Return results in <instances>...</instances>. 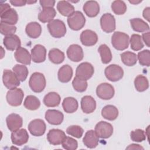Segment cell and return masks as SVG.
I'll list each match as a JSON object with an SVG mask.
<instances>
[{
    "label": "cell",
    "instance_id": "6da1fadb",
    "mask_svg": "<svg viewBox=\"0 0 150 150\" xmlns=\"http://www.w3.org/2000/svg\"><path fill=\"white\" fill-rule=\"evenodd\" d=\"M46 81L43 74L39 72L33 73L30 77L29 85L31 90L35 93H41L46 87Z\"/></svg>",
    "mask_w": 150,
    "mask_h": 150
},
{
    "label": "cell",
    "instance_id": "7a4b0ae2",
    "mask_svg": "<svg viewBox=\"0 0 150 150\" xmlns=\"http://www.w3.org/2000/svg\"><path fill=\"white\" fill-rule=\"evenodd\" d=\"M129 43V36L124 32H115L111 37L112 46L118 50H124L128 48Z\"/></svg>",
    "mask_w": 150,
    "mask_h": 150
},
{
    "label": "cell",
    "instance_id": "3957f363",
    "mask_svg": "<svg viewBox=\"0 0 150 150\" xmlns=\"http://www.w3.org/2000/svg\"><path fill=\"white\" fill-rule=\"evenodd\" d=\"M47 26L50 35L54 38H60L66 35V25L60 19H53L47 23Z\"/></svg>",
    "mask_w": 150,
    "mask_h": 150
},
{
    "label": "cell",
    "instance_id": "277c9868",
    "mask_svg": "<svg viewBox=\"0 0 150 150\" xmlns=\"http://www.w3.org/2000/svg\"><path fill=\"white\" fill-rule=\"evenodd\" d=\"M86 18L80 11H75L67 18V23L69 28L73 30H79L85 25Z\"/></svg>",
    "mask_w": 150,
    "mask_h": 150
},
{
    "label": "cell",
    "instance_id": "5b68a950",
    "mask_svg": "<svg viewBox=\"0 0 150 150\" xmlns=\"http://www.w3.org/2000/svg\"><path fill=\"white\" fill-rule=\"evenodd\" d=\"M24 93L21 88H15L8 91L6 98L8 103L13 107L19 106L23 101Z\"/></svg>",
    "mask_w": 150,
    "mask_h": 150
},
{
    "label": "cell",
    "instance_id": "8992f818",
    "mask_svg": "<svg viewBox=\"0 0 150 150\" xmlns=\"http://www.w3.org/2000/svg\"><path fill=\"white\" fill-rule=\"evenodd\" d=\"M104 74L108 80L115 82L119 81L123 77L124 70L119 65L112 64L105 69Z\"/></svg>",
    "mask_w": 150,
    "mask_h": 150
},
{
    "label": "cell",
    "instance_id": "52a82bcc",
    "mask_svg": "<svg viewBox=\"0 0 150 150\" xmlns=\"http://www.w3.org/2000/svg\"><path fill=\"white\" fill-rule=\"evenodd\" d=\"M94 73V69L91 63L83 62L76 68V76L81 80L87 81L93 76Z\"/></svg>",
    "mask_w": 150,
    "mask_h": 150
},
{
    "label": "cell",
    "instance_id": "ba28073f",
    "mask_svg": "<svg viewBox=\"0 0 150 150\" xmlns=\"http://www.w3.org/2000/svg\"><path fill=\"white\" fill-rule=\"evenodd\" d=\"M2 81L8 89L16 88L20 85V80L16 74L10 70H4L2 75Z\"/></svg>",
    "mask_w": 150,
    "mask_h": 150
},
{
    "label": "cell",
    "instance_id": "9c48e42d",
    "mask_svg": "<svg viewBox=\"0 0 150 150\" xmlns=\"http://www.w3.org/2000/svg\"><path fill=\"white\" fill-rule=\"evenodd\" d=\"M97 96L102 100H108L111 99L115 94L114 87L107 83L99 84L96 88Z\"/></svg>",
    "mask_w": 150,
    "mask_h": 150
},
{
    "label": "cell",
    "instance_id": "30bf717a",
    "mask_svg": "<svg viewBox=\"0 0 150 150\" xmlns=\"http://www.w3.org/2000/svg\"><path fill=\"white\" fill-rule=\"evenodd\" d=\"M94 131L99 138L106 139L112 135L113 127L110 123L101 121L96 125Z\"/></svg>",
    "mask_w": 150,
    "mask_h": 150
},
{
    "label": "cell",
    "instance_id": "8fae6325",
    "mask_svg": "<svg viewBox=\"0 0 150 150\" xmlns=\"http://www.w3.org/2000/svg\"><path fill=\"white\" fill-rule=\"evenodd\" d=\"M100 22L102 30L106 33L112 32L115 29V19L110 13L103 14L100 18Z\"/></svg>",
    "mask_w": 150,
    "mask_h": 150
},
{
    "label": "cell",
    "instance_id": "7c38bea8",
    "mask_svg": "<svg viewBox=\"0 0 150 150\" xmlns=\"http://www.w3.org/2000/svg\"><path fill=\"white\" fill-rule=\"evenodd\" d=\"M46 129V124L41 119H35L31 121L28 125V130L30 133L35 137L42 136Z\"/></svg>",
    "mask_w": 150,
    "mask_h": 150
},
{
    "label": "cell",
    "instance_id": "4fadbf2b",
    "mask_svg": "<svg viewBox=\"0 0 150 150\" xmlns=\"http://www.w3.org/2000/svg\"><path fill=\"white\" fill-rule=\"evenodd\" d=\"M67 56L72 62H79L83 59L84 53L81 47L77 44L71 45L67 49Z\"/></svg>",
    "mask_w": 150,
    "mask_h": 150
},
{
    "label": "cell",
    "instance_id": "5bb4252c",
    "mask_svg": "<svg viewBox=\"0 0 150 150\" xmlns=\"http://www.w3.org/2000/svg\"><path fill=\"white\" fill-rule=\"evenodd\" d=\"M11 138L13 144L17 146H21L28 141L29 134L25 129L22 128L12 132Z\"/></svg>",
    "mask_w": 150,
    "mask_h": 150
},
{
    "label": "cell",
    "instance_id": "9a60e30c",
    "mask_svg": "<svg viewBox=\"0 0 150 150\" xmlns=\"http://www.w3.org/2000/svg\"><path fill=\"white\" fill-rule=\"evenodd\" d=\"M64 131L59 129H52L47 134V139L49 144L53 145H58L62 143L66 137Z\"/></svg>",
    "mask_w": 150,
    "mask_h": 150
},
{
    "label": "cell",
    "instance_id": "2e32d148",
    "mask_svg": "<svg viewBox=\"0 0 150 150\" xmlns=\"http://www.w3.org/2000/svg\"><path fill=\"white\" fill-rule=\"evenodd\" d=\"M6 122L9 131L13 132L22 127L23 124V119L19 114L12 113L7 116L6 118Z\"/></svg>",
    "mask_w": 150,
    "mask_h": 150
},
{
    "label": "cell",
    "instance_id": "e0dca14e",
    "mask_svg": "<svg viewBox=\"0 0 150 150\" xmlns=\"http://www.w3.org/2000/svg\"><path fill=\"white\" fill-rule=\"evenodd\" d=\"M80 41L84 46H91L95 45L98 41L97 33L89 29L83 30L80 35Z\"/></svg>",
    "mask_w": 150,
    "mask_h": 150
},
{
    "label": "cell",
    "instance_id": "ac0fdd59",
    "mask_svg": "<svg viewBox=\"0 0 150 150\" xmlns=\"http://www.w3.org/2000/svg\"><path fill=\"white\" fill-rule=\"evenodd\" d=\"M46 49L42 45H36L31 49V57L33 62L36 63H42L46 60Z\"/></svg>",
    "mask_w": 150,
    "mask_h": 150
},
{
    "label": "cell",
    "instance_id": "d6986e66",
    "mask_svg": "<svg viewBox=\"0 0 150 150\" xmlns=\"http://www.w3.org/2000/svg\"><path fill=\"white\" fill-rule=\"evenodd\" d=\"M45 119L50 124L58 125L63 122L64 115L59 110H48L45 112Z\"/></svg>",
    "mask_w": 150,
    "mask_h": 150
},
{
    "label": "cell",
    "instance_id": "ffe728a7",
    "mask_svg": "<svg viewBox=\"0 0 150 150\" xmlns=\"http://www.w3.org/2000/svg\"><path fill=\"white\" fill-rule=\"evenodd\" d=\"M99 142V137L95 131L91 129L87 131L83 139V142L84 145L89 148H96Z\"/></svg>",
    "mask_w": 150,
    "mask_h": 150
},
{
    "label": "cell",
    "instance_id": "44dd1931",
    "mask_svg": "<svg viewBox=\"0 0 150 150\" xmlns=\"http://www.w3.org/2000/svg\"><path fill=\"white\" fill-rule=\"evenodd\" d=\"M14 56L16 60L25 65H29L31 62V54L28 50L22 47L17 49L14 53Z\"/></svg>",
    "mask_w": 150,
    "mask_h": 150
},
{
    "label": "cell",
    "instance_id": "7402d4cb",
    "mask_svg": "<svg viewBox=\"0 0 150 150\" xmlns=\"http://www.w3.org/2000/svg\"><path fill=\"white\" fill-rule=\"evenodd\" d=\"M81 108L86 114L92 113L96 108V101L90 96H85L81 100Z\"/></svg>",
    "mask_w": 150,
    "mask_h": 150
},
{
    "label": "cell",
    "instance_id": "603a6c76",
    "mask_svg": "<svg viewBox=\"0 0 150 150\" xmlns=\"http://www.w3.org/2000/svg\"><path fill=\"white\" fill-rule=\"evenodd\" d=\"M3 44L7 50L13 51L21 47V42L19 38L16 35L5 36Z\"/></svg>",
    "mask_w": 150,
    "mask_h": 150
},
{
    "label": "cell",
    "instance_id": "cb8c5ba5",
    "mask_svg": "<svg viewBox=\"0 0 150 150\" xmlns=\"http://www.w3.org/2000/svg\"><path fill=\"white\" fill-rule=\"evenodd\" d=\"M83 9L87 16L93 18L100 12V5L96 1H88L84 4Z\"/></svg>",
    "mask_w": 150,
    "mask_h": 150
},
{
    "label": "cell",
    "instance_id": "d4e9b609",
    "mask_svg": "<svg viewBox=\"0 0 150 150\" xmlns=\"http://www.w3.org/2000/svg\"><path fill=\"white\" fill-rule=\"evenodd\" d=\"M58 79L62 83H68L70 81L73 76L72 67L69 64H65L62 66L57 73Z\"/></svg>",
    "mask_w": 150,
    "mask_h": 150
},
{
    "label": "cell",
    "instance_id": "484cf974",
    "mask_svg": "<svg viewBox=\"0 0 150 150\" xmlns=\"http://www.w3.org/2000/svg\"><path fill=\"white\" fill-rule=\"evenodd\" d=\"M25 32L29 38L36 39L41 35L42 27L39 23L36 22H31L26 26Z\"/></svg>",
    "mask_w": 150,
    "mask_h": 150
},
{
    "label": "cell",
    "instance_id": "4316f807",
    "mask_svg": "<svg viewBox=\"0 0 150 150\" xmlns=\"http://www.w3.org/2000/svg\"><path fill=\"white\" fill-rule=\"evenodd\" d=\"M1 22L8 24L15 25L18 21L17 12L13 8H11L5 12L1 14Z\"/></svg>",
    "mask_w": 150,
    "mask_h": 150
},
{
    "label": "cell",
    "instance_id": "83f0119b",
    "mask_svg": "<svg viewBox=\"0 0 150 150\" xmlns=\"http://www.w3.org/2000/svg\"><path fill=\"white\" fill-rule=\"evenodd\" d=\"M118 110L117 108L112 105H107L101 110L102 117L109 121L116 120L118 116Z\"/></svg>",
    "mask_w": 150,
    "mask_h": 150
},
{
    "label": "cell",
    "instance_id": "f1b7e54d",
    "mask_svg": "<svg viewBox=\"0 0 150 150\" xmlns=\"http://www.w3.org/2000/svg\"><path fill=\"white\" fill-rule=\"evenodd\" d=\"M61 98L56 92H49L43 98L44 104L48 107H54L58 106L60 103Z\"/></svg>",
    "mask_w": 150,
    "mask_h": 150
},
{
    "label": "cell",
    "instance_id": "f546056e",
    "mask_svg": "<svg viewBox=\"0 0 150 150\" xmlns=\"http://www.w3.org/2000/svg\"><path fill=\"white\" fill-rule=\"evenodd\" d=\"M57 9L62 15L68 17L75 12L73 5L66 1H59L57 4Z\"/></svg>",
    "mask_w": 150,
    "mask_h": 150
},
{
    "label": "cell",
    "instance_id": "4dcf8cb0",
    "mask_svg": "<svg viewBox=\"0 0 150 150\" xmlns=\"http://www.w3.org/2000/svg\"><path fill=\"white\" fill-rule=\"evenodd\" d=\"M56 15V11L53 8H46L39 13L38 19L42 23H49Z\"/></svg>",
    "mask_w": 150,
    "mask_h": 150
},
{
    "label": "cell",
    "instance_id": "1f68e13d",
    "mask_svg": "<svg viewBox=\"0 0 150 150\" xmlns=\"http://www.w3.org/2000/svg\"><path fill=\"white\" fill-rule=\"evenodd\" d=\"M62 107L67 113H73L77 111L79 104L77 100L72 97L65 98L62 102Z\"/></svg>",
    "mask_w": 150,
    "mask_h": 150
},
{
    "label": "cell",
    "instance_id": "d6a6232c",
    "mask_svg": "<svg viewBox=\"0 0 150 150\" xmlns=\"http://www.w3.org/2000/svg\"><path fill=\"white\" fill-rule=\"evenodd\" d=\"M132 29L137 32H145L149 30V25L140 18H133L129 20Z\"/></svg>",
    "mask_w": 150,
    "mask_h": 150
},
{
    "label": "cell",
    "instance_id": "836d02e7",
    "mask_svg": "<svg viewBox=\"0 0 150 150\" xmlns=\"http://www.w3.org/2000/svg\"><path fill=\"white\" fill-rule=\"evenodd\" d=\"M50 61L54 64L62 63L65 58L64 53L57 48H53L50 49L48 54Z\"/></svg>",
    "mask_w": 150,
    "mask_h": 150
},
{
    "label": "cell",
    "instance_id": "e575fe53",
    "mask_svg": "<svg viewBox=\"0 0 150 150\" xmlns=\"http://www.w3.org/2000/svg\"><path fill=\"white\" fill-rule=\"evenodd\" d=\"M98 52L100 54L101 60L103 63L108 64L112 60V54L110 49L105 44L101 45L98 49Z\"/></svg>",
    "mask_w": 150,
    "mask_h": 150
},
{
    "label": "cell",
    "instance_id": "d590c367",
    "mask_svg": "<svg viewBox=\"0 0 150 150\" xmlns=\"http://www.w3.org/2000/svg\"><path fill=\"white\" fill-rule=\"evenodd\" d=\"M120 56L122 62L127 66H133L137 62V55L130 51L122 53Z\"/></svg>",
    "mask_w": 150,
    "mask_h": 150
},
{
    "label": "cell",
    "instance_id": "8d00e7d4",
    "mask_svg": "<svg viewBox=\"0 0 150 150\" xmlns=\"http://www.w3.org/2000/svg\"><path fill=\"white\" fill-rule=\"evenodd\" d=\"M24 107L29 110H36L40 105V100L35 96H28L23 102Z\"/></svg>",
    "mask_w": 150,
    "mask_h": 150
},
{
    "label": "cell",
    "instance_id": "74e56055",
    "mask_svg": "<svg viewBox=\"0 0 150 150\" xmlns=\"http://www.w3.org/2000/svg\"><path fill=\"white\" fill-rule=\"evenodd\" d=\"M134 86L138 91L143 92L149 87L148 80L143 75H138L134 80Z\"/></svg>",
    "mask_w": 150,
    "mask_h": 150
},
{
    "label": "cell",
    "instance_id": "f35d334b",
    "mask_svg": "<svg viewBox=\"0 0 150 150\" xmlns=\"http://www.w3.org/2000/svg\"><path fill=\"white\" fill-rule=\"evenodd\" d=\"M12 70L21 81H24L26 79L29 73L27 67L23 64H16L13 67Z\"/></svg>",
    "mask_w": 150,
    "mask_h": 150
},
{
    "label": "cell",
    "instance_id": "ab89813d",
    "mask_svg": "<svg viewBox=\"0 0 150 150\" xmlns=\"http://www.w3.org/2000/svg\"><path fill=\"white\" fill-rule=\"evenodd\" d=\"M131 48L134 51H138L142 49L144 45L143 43L141 36L138 34H133L131 35L129 40Z\"/></svg>",
    "mask_w": 150,
    "mask_h": 150
},
{
    "label": "cell",
    "instance_id": "60d3db41",
    "mask_svg": "<svg viewBox=\"0 0 150 150\" xmlns=\"http://www.w3.org/2000/svg\"><path fill=\"white\" fill-rule=\"evenodd\" d=\"M127 5L122 1H114L111 4V9L114 13L118 15H123L127 11Z\"/></svg>",
    "mask_w": 150,
    "mask_h": 150
},
{
    "label": "cell",
    "instance_id": "b9f144b4",
    "mask_svg": "<svg viewBox=\"0 0 150 150\" xmlns=\"http://www.w3.org/2000/svg\"><path fill=\"white\" fill-rule=\"evenodd\" d=\"M137 59L141 66L149 67L150 65V51L146 49L139 52L137 55Z\"/></svg>",
    "mask_w": 150,
    "mask_h": 150
},
{
    "label": "cell",
    "instance_id": "7bdbcfd3",
    "mask_svg": "<svg viewBox=\"0 0 150 150\" xmlns=\"http://www.w3.org/2000/svg\"><path fill=\"white\" fill-rule=\"evenodd\" d=\"M72 86L76 91L81 93L86 90L88 84L86 80H81L76 76L73 80Z\"/></svg>",
    "mask_w": 150,
    "mask_h": 150
},
{
    "label": "cell",
    "instance_id": "ee69618b",
    "mask_svg": "<svg viewBox=\"0 0 150 150\" xmlns=\"http://www.w3.org/2000/svg\"><path fill=\"white\" fill-rule=\"evenodd\" d=\"M0 31L2 35L6 36H10L14 35L16 31V27L15 25L8 24L6 23L1 22L0 23Z\"/></svg>",
    "mask_w": 150,
    "mask_h": 150
},
{
    "label": "cell",
    "instance_id": "f6af8a7d",
    "mask_svg": "<svg viewBox=\"0 0 150 150\" xmlns=\"http://www.w3.org/2000/svg\"><path fill=\"white\" fill-rule=\"evenodd\" d=\"M84 132L83 129L79 125H71L66 129V133L72 137L80 138L83 136Z\"/></svg>",
    "mask_w": 150,
    "mask_h": 150
},
{
    "label": "cell",
    "instance_id": "bcb514c9",
    "mask_svg": "<svg viewBox=\"0 0 150 150\" xmlns=\"http://www.w3.org/2000/svg\"><path fill=\"white\" fill-rule=\"evenodd\" d=\"M62 146L64 149L67 150H75L77 148V141L70 137H66L62 143Z\"/></svg>",
    "mask_w": 150,
    "mask_h": 150
},
{
    "label": "cell",
    "instance_id": "7dc6e473",
    "mask_svg": "<svg viewBox=\"0 0 150 150\" xmlns=\"http://www.w3.org/2000/svg\"><path fill=\"white\" fill-rule=\"evenodd\" d=\"M130 137L132 141L137 142H141L146 139V134L144 130L141 129H136L130 133Z\"/></svg>",
    "mask_w": 150,
    "mask_h": 150
},
{
    "label": "cell",
    "instance_id": "c3c4849f",
    "mask_svg": "<svg viewBox=\"0 0 150 150\" xmlns=\"http://www.w3.org/2000/svg\"><path fill=\"white\" fill-rule=\"evenodd\" d=\"M40 4L41 6L43 8H53L54 4H55V1H43L41 0L39 1Z\"/></svg>",
    "mask_w": 150,
    "mask_h": 150
},
{
    "label": "cell",
    "instance_id": "681fc988",
    "mask_svg": "<svg viewBox=\"0 0 150 150\" xmlns=\"http://www.w3.org/2000/svg\"><path fill=\"white\" fill-rule=\"evenodd\" d=\"M10 3L15 6H22L26 5L27 1L23 0H11Z\"/></svg>",
    "mask_w": 150,
    "mask_h": 150
},
{
    "label": "cell",
    "instance_id": "f907efd6",
    "mask_svg": "<svg viewBox=\"0 0 150 150\" xmlns=\"http://www.w3.org/2000/svg\"><path fill=\"white\" fill-rule=\"evenodd\" d=\"M141 38H142L143 41L145 42V45L148 47H149V32L144 33Z\"/></svg>",
    "mask_w": 150,
    "mask_h": 150
},
{
    "label": "cell",
    "instance_id": "816d5d0a",
    "mask_svg": "<svg viewBox=\"0 0 150 150\" xmlns=\"http://www.w3.org/2000/svg\"><path fill=\"white\" fill-rule=\"evenodd\" d=\"M0 7H1V14H2L3 13L5 12L6 11H7L9 9H11L10 5L7 3L1 4Z\"/></svg>",
    "mask_w": 150,
    "mask_h": 150
},
{
    "label": "cell",
    "instance_id": "f5cc1de1",
    "mask_svg": "<svg viewBox=\"0 0 150 150\" xmlns=\"http://www.w3.org/2000/svg\"><path fill=\"white\" fill-rule=\"evenodd\" d=\"M149 13H150L149 7H146L143 11V17L145 18L148 21H149Z\"/></svg>",
    "mask_w": 150,
    "mask_h": 150
},
{
    "label": "cell",
    "instance_id": "db71d44e",
    "mask_svg": "<svg viewBox=\"0 0 150 150\" xmlns=\"http://www.w3.org/2000/svg\"><path fill=\"white\" fill-rule=\"evenodd\" d=\"M126 149H144V148L141 146L139 145L138 144H131L129 145L128 147L126 148Z\"/></svg>",
    "mask_w": 150,
    "mask_h": 150
},
{
    "label": "cell",
    "instance_id": "11a10c76",
    "mask_svg": "<svg viewBox=\"0 0 150 150\" xmlns=\"http://www.w3.org/2000/svg\"><path fill=\"white\" fill-rule=\"evenodd\" d=\"M129 2L132 4H134V5H136V4H138L140 2H142V1H129Z\"/></svg>",
    "mask_w": 150,
    "mask_h": 150
},
{
    "label": "cell",
    "instance_id": "9f6ffc18",
    "mask_svg": "<svg viewBox=\"0 0 150 150\" xmlns=\"http://www.w3.org/2000/svg\"><path fill=\"white\" fill-rule=\"evenodd\" d=\"M36 1H27V4H33V3H36Z\"/></svg>",
    "mask_w": 150,
    "mask_h": 150
}]
</instances>
